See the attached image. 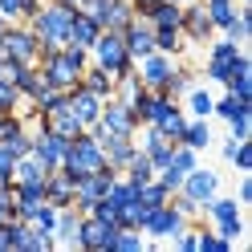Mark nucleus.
<instances>
[{
	"label": "nucleus",
	"instance_id": "nucleus-49",
	"mask_svg": "<svg viewBox=\"0 0 252 252\" xmlns=\"http://www.w3.org/2000/svg\"><path fill=\"white\" fill-rule=\"evenodd\" d=\"M236 199H240V208H244V203H252V171H244V179H240V195H236Z\"/></svg>",
	"mask_w": 252,
	"mask_h": 252
},
{
	"label": "nucleus",
	"instance_id": "nucleus-15",
	"mask_svg": "<svg viewBox=\"0 0 252 252\" xmlns=\"http://www.w3.org/2000/svg\"><path fill=\"white\" fill-rule=\"evenodd\" d=\"M122 41H126V53H130V61L147 57V53L155 49V29H151V21H147V17H134L130 25L122 29Z\"/></svg>",
	"mask_w": 252,
	"mask_h": 252
},
{
	"label": "nucleus",
	"instance_id": "nucleus-52",
	"mask_svg": "<svg viewBox=\"0 0 252 252\" xmlns=\"http://www.w3.org/2000/svg\"><path fill=\"white\" fill-rule=\"evenodd\" d=\"M4 29H8V21H4V17H0V37H4Z\"/></svg>",
	"mask_w": 252,
	"mask_h": 252
},
{
	"label": "nucleus",
	"instance_id": "nucleus-21",
	"mask_svg": "<svg viewBox=\"0 0 252 252\" xmlns=\"http://www.w3.org/2000/svg\"><path fill=\"white\" fill-rule=\"evenodd\" d=\"M130 21H134V4H130V0H106L102 12H98V25L102 29H114V33H122Z\"/></svg>",
	"mask_w": 252,
	"mask_h": 252
},
{
	"label": "nucleus",
	"instance_id": "nucleus-8",
	"mask_svg": "<svg viewBox=\"0 0 252 252\" xmlns=\"http://www.w3.org/2000/svg\"><path fill=\"white\" fill-rule=\"evenodd\" d=\"M183 224H191V220H183L171 203H159V208H147V220H143V236L151 240H171Z\"/></svg>",
	"mask_w": 252,
	"mask_h": 252
},
{
	"label": "nucleus",
	"instance_id": "nucleus-4",
	"mask_svg": "<svg viewBox=\"0 0 252 252\" xmlns=\"http://www.w3.org/2000/svg\"><path fill=\"white\" fill-rule=\"evenodd\" d=\"M90 61L102 65L106 73H114V77L134 69L130 53H126V41H122V33H114V29H102V33H98V41L90 45Z\"/></svg>",
	"mask_w": 252,
	"mask_h": 252
},
{
	"label": "nucleus",
	"instance_id": "nucleus-41",
	"mask_svg": "<svg viewBox=\"0 0 252 252\" xmlns=\"http://www.w3.org/2000/svg\"><path fill=\"white\" fill-rule=\"evenodd\" d=\"M228 94H236L240 102H252V73H244V69H236L232 77H228V86H224Z\"/></svg>",
	"mask_w": 252,
	"mask_h": 252
},
{
	"label": "nucleus",
	"instance_id": "nucleus-31",
	"mask_svg": "<svg viewBox=\"0 0 252 252\" xmlns=\"http://www.w3.org/2000/svg\"><path fill=\"white\" fill-rule=\"evenodd\" d=\"M203 8H208L212 29H220V33H224V29L232 25V17L240 12V4H236V0H203Z\"/></svg>",
	"mask_w": 252,
	"mask_h": 252
},
{
	"label": "nucleus",
	"instance_id": "nucleus-42",
	"mask_svg": "<svg viewBox=\"0 0 252 252\" xmlns=\"http://www.w3.org/2000/svg\"><path fill=\"white\" fill-rule=\"evenodd\" d=\"M90 216H94V220H102V224H110V228H118V224H122V212H118V208H114V203H110L106 195H102V199L90 208Z\"/></svg>",
	"mask_w": 252,
	"mask_h": 252
},
{
	"label": "nucleus",
	"instance_id": "nucleus-19",
	"mask_svg": "<svg viewBox=\"0 0 252 252\" xmlns=\"http://www.w3.org/2000/svg\"><path fill=\"white\" fill-rule=\"evenodd\" d=\"M151 126H155L163 138L179 143V138H183V126H187V110H183V102H167V110H163V114L155 118Z\"/></svg>",
	"mask_w": 252,
	"mask_h": 252
},
{
	"label": "nucleus",
	"instance_id": "nucleus-36",
	"mask_svg": "<svg viewBox=\"0 0 252 252\" xmlns=\"http://www.w3.org/2000/svg\"><path fill=\"white\" fill-rule=\"evenodd\" d=\"M167 167L175 171V175H187V171H195V167H199V151L175 143V151H171V163H167Z\"/></svg>",
	"mask_w": 252,
	"mask_h": 252
},
{
	"label": "nucleus",
	"instance_id": "nucleus-7",
	"mask_svg": "<svg viewBox=\"0 0 252 252\" xmlns=\"http://www.w3.org/2000/svg\"><path fill=\"white\" fill-rule=\"evenodd\" d=\"M240 53H244V45H236V41H228V37L212 41L208 61H203V73H208V82L224 90V86H228V77H232V69H236V57H240Z\"/></svg>",
	"mask_w": 252,
	"mask_h": 252
},
{
	"label": "nucleus",
	"instance_id": "nucleus-23",
	"mask_svg": "<svg viewBox=\"0 0 252 252\" xmlns=\"http://www.w3.org/2000/svg\"><path fill=\"white\" fill-rule=\"evenodd\" d=\"M82 86H86L90 94H98L102 102H106V98H114V73H106L102 65H94V61L82 69Z\"/></svg>",
	"mask_w": 252,
	"mask_h": 252
},
{
	"label": "nucleus",
	"instance_id": "nucleus-48",
	"mask_svg": "<svg viewBox=\"0 0 252 252\" xmlns=\"http://www.w3.org/2000/svg\"><path fill=\"white\" fill-rule=\"evenodd\" d=\"M102 4H106V0H77V12H86V17H94V21H98Z\"/></svg>",
	"mask_w": 252,
	"mask_h": 252
},
{
	"label": "nucleus",
	"instance_id": "nucleus-37",
	"mask_svg": "<svg viewBox=\"0 0 252 252\" xmlns=\"http://www.w3.org/2000/svg\"><path fill=\"white\" fill-rule=\"evenodd\" d=\"M167 199H171V191H167L159 179L138 183V203H143V208H159V203H167Z\"/></svg>",
	"mask_w": 252,
	"mask_h": 252
},
{
	"label": "nucleus",
	"instance_id": "nucleus-20",
	"mask_svg": "<svg viewBox=\"0 0 252 252\" xmlns=\"http://www.w3.org/2000/svg\"><path fill=\"white\" fill-rule=\"evenodd\" d=\"M45 199H49L53 208H73V179L61 167L45 175Z\"/></svg>",
	"mask_w": 252,
	"mask_h": 252
},
{
	"label": "nucleus",
	"instance_id": "nucleus-14",
	"mask_svg": "<svg viewBox=\"0 0 252 252\" xmlns=\"http://www.w3.org/2000/svg\"><path fill=\"white\" fill-rule=\"evenodd\" d=\"M179 191L191 195L199 208H203V203L220 191V175H216V171H208V167H195V171H187V175H183V187H179Z\"/></svg>",
	"mask_w": 252,
	"mask_h": 252
},
{
	"label": "nucleus",
	"instance_id": "nucleus-39",
	"mask_svg": "<svg viewBox=\"0 0 252 252\" xmlns=\"http://www.w3.org/2000/svg\"><path fill=\"white\" fill-rule=\"evenodd\" d=\"M122 175H126V179H134V183H147V179H155V163L147 159L143 151H138L134 159L126 163V171H122Z\"/></svg>",
	"mask_w": 252,
	"mask_h": 252
},
{
	"label": "nucleus",
	"instance_id": "nucleus-38",
	"mask_svg": "<svg viewBox=\"0 0 252 252\" xmlns=\"http://www.w3.org/2000/svg\"><path fill=\"white\" fill-rule=\"evenodd\" d=\"M248 33H252V12H248V8H240V12L232 17V25L224 29V37H228V41H236V45H244V41H248Z\"/></svg>",
	"mask_w": 252,
	"mask_h": 252
},
{
	"label": "nucleus",
	"instance_id": "nucleus-32",
	"mask_svg": "<svg viewBox=\"0 0 252 252\" xmlns=\"http://www.w3.org/2000/svg\"><path fill=\"white\" fill-rule=\"evenodd\" d=\"M37 8H41V0H0V17H4L8 25H21V21H29Z\"/></svg>",
	"mask_w": 252,
	"mask_h": 252
},
{
	"label": "nucleus",
	"instance_id": "nucleus-46",
	"mask_svg": "<svg viewBox=\"0 0 252 252\" xmlns=\"http://www.w3.org/2000/svg\"><path fill=\"white\" fill-rule=\"evenodd\" d=\"M12 163H17V155L8 151V143H0V179H12Z\"/></svg>",
	"mask_w": 252,
	"mask_h": 252
},
{
	"label": "nucleus",
	"instance_id": "nucleus-43",
	"mask_svg": "<svg viewBox=\"0 0 252 252\" xmlns=\"http://www.w3.org/2000/svg\"><path fill=\"white\" fill-rule=\"evenodd\" d=\"M167 203H171V208H175L183 220H195V216H203V208H199V203H195L191 195H183V191H171V199H167Z\"/></svg>",
	"mask_w": 252,
	"mask_h": 252
},
{
	"label": "nucleus",
	"instance_id": "nucleus-12",
	"mask_svg": "<svg viewBox=\"0 0 252 252\" xmlns=\"http://www.w3.org/2000/svg\"><path fill=\"white\" fill-rule=\"evenodd\" d=\"M183 37H187V45H203V41H212L216 37V29H212V21H208V8H203V0H191V4H183Z\"/></svg>",
	"mask_w": 252,
	"mask_h": 252
},
{
	"label": "nucleus",
	"instance_id": "nucleus-55",
	"mask_svg": "<svg viewBox=\"0 0 252 252\" xmlns=\"http://www.w3.org/2000/svg\"><path fill=\"white\" fill-rule=\"evenodd\" d=\"M0 126H4V114H0Z\"/></svg>",
	"mask_w": 252,
	"mask_h": 252
},
{
	"label": "nucleus",
	"instance_id": "nucleus-29",
	"mask_svg": "<svg viewBox=\"0 0 252 252\" xmlns=\"http://www.w3.org/2000/svg\"><path fill=\"white\" fill-rule=\"evenodd\" d=\"M77 224H82V212H77V208H57L53 240H57V244H73V240H77Z\"/></svg>",
	"mask_w": 252,
	"mask_h": 252
},
{
	"label": "nucleus",
	"instance_id": "nucleus-1",
	"mask_svg": "<svg viewBox=\"0 0 252 252\" xmlns=\"http://www.w3.org/2000/svg\"><path fill=\"white\" fill-rule=\"evenodd\" d=\"M73 12H77V8H73V4H65V0H41V8L25 21V25L37 33L41 53H45V49H61V45H69Z\"/></svg>",
	"mask_w": 252,
	"mask_h": 252
},
{
	"label": "nucleus",
	"instance_id": "nucleus-33",
	"mask_svg": "<svg viewBox=\"0 0 252 252\" xmlns=\"http://www.w3.org/2000/svg\"><path fill=\"white\" fill-rule=\"evenodd\" d=\"M155 49H159V53H171V57H179V53L187 49L183 29H155Z\"/></svg>",
	"mask_w": 252,
	"mask_h": 252
},
{
	"label": "nucleus",
	"instance_id": "nucleus-5",
	"mask_svg": "<svg viewBox=\"0 0 252 252\" xmlns=\"http://www.w3.org/2000/svg\"><path fill=\"white\" fill-rule=\"evenodd\" d=\"M203 216H208V224L224 236V240H240L244 236V220H240V199H232V195H212L208 203H203Z\"/></svg>",
	"mask_w": 252,
	"mask_h": 252
},
{
	"label": "nucleus",
	"instance_id": "nucleus-40",
	"mask_svg": "<svg viewBox=\"0 0 252 252\" xmlns=\"http://www.w3.org/2000/svg\"><path fill=\"white\" fill-rule=\"evenodd\" d=\"M21 102H25V94H21L17 86H12V82H0V114H17Z\"/></svg>",
	"mask_w": 252,
	"mask_h": 252
},
{
	"label": "nucleus",
	"instance_id": "nucleus-11",
	"mask_svg": "<svg viewBox=\"0 0 252 252\" xmlns=\"http://www.w3.org/2000/svg\"><path fill=\"white\" fill-rule=\"evenodd\" d=\"M98 126L106 134H134L138 130V118H134V110L118 102V98H106L102 102V114H98Z\"/></svg>",
	"mask_w": 252,
	"mask_h": 252
},
{
	"label": "nucleus",
	"instance_id": "nucleus-3",
	"mask_svg": "<svg viewBox=\"0 0 252 252\" xmlns=\"http://www.w3.org/2000/svg\"><path fill=\"white\" fill-rule=\"evenodd\" d=\"M98 167H106V155H102L98 138H94L90 130H82L77 138H69L65 159H61V171H65L69 179H82V175H90V171H98Z\"/></svg>",
	"mask_w": 252,
	"mask_h": 252
},
{
	"label": "nucleus",
	"instance_id": "nucleus-47",
	"mask_svg": "<svg viewBox=\"0 0 252 252\" xmlns=\"http://www.w3.org/2000/svg\"><path fill=\"white\" fill-rule=\"evenodd\" d=\"M12 220V183L0 187V224H8Z\"/></svg>",
	"mask_w": 252,
	"mask_h": 252
},
{
	"label": "nucleus",
	"instance_id": "nucleus-30",
	"mask_svg": "<svg viewBox=\"0 0 252 252\" xmlns=\"http://www.w3.org/2000/svg\"><path fill=\"white\" fill-rule=\"evenodd\" d=\"M195 86V77H191V69H187V65H179V61H175V69H171V77H167V82L159 86V94H167V98H183V94L187 90H191Z\"/></svg>",
	"mask_w": 252,
	"mask_h": 252
},
{
	"label": "nucleus",
	"instance_id": "nucleus-34",
	"mask_svg": "<svg viewBox=\"0 0 252 252\" xmlns=\"http://www.w3.org/2000/svg\"><path fill=\"white\" fill-rule=\"evenodd\" d=\"M248 106H252V102H240L236 94H228V90H224V94H220V98L212 102V118H220V122H232V118L240 114V110H248Z\"/></svg>",
	"mask_w": 252,
	"mask_h": 252
},
{
	"label": "nucleus",
	"instance_id": "nucleus-35",
	"mask_svg": "<svg viewBox=\"0 0 252 252\" xmlns=\"http://www.w3.org/2000/svg\"><path fill=\"white\" fill-rule=\"evenodd\" d=\"M143 248V232L138 228H114L110 236V252H138Z\"/></svg>",
	"mask_w": 252,
	"mask_h": 252
},
{
	"label": "nucleus",
	"instance_id": "nucleus-27",
	"mask_svg": "<svg viewBox=\"0 0 252 252\" xmlns=\"http://www.w3.org/2000/svg\"><path fill=\"white\" fill-rule=\"evenodd\" d=\"M45 175H49V167L41 159H33V155H21L12 163V183H45Z\"/></svg>",
	"mask_w": 252,
	"mask_h": 252
},
{
	"label": "nucleus",
	"instance_id": "nucleus-9",
	"mask_svg": "<svg viewBox=\"0 0 252 252\" xmlns=\"http://www.w3.org/2000/svg\"><path fill=\"white\" fill-rule=\"evenodd\" d=\"M171 69H175V57H171V53H159V49H151L147 57L134 61V73H138V82H143L147 90H159L167 77H171Z\"/></svg>",
	"mask_w": 252,
	"mask_h": 252
},
{
	"label": "nucleus",
	"instance_id": "nucleus-13",
	"mask_svg": "<svg viewBox=\"0 0 252 252\" xmlns=\"http://www.w3.org/2000/svg\"><path fill=\"white\" fill-rule=\"evenodd\" d=\"M110 236H114V228L102 224V220L94 216H82V224H77V240L73 248H90V252H110Z\"/></svg>",
	"mask_w": 252,
	"mask_h": 252
},
{
	"label": "nucleus",
	"instance_id": "nucleus-50",
	"mask_svg": "<svg viewBox=\"0 0 252 252\" xmlns=\"http://www.w3.org/2000/svg\"><path fill=\"white\" fill-rule=\"evenodd\" d=\"M0 252H12V228L0 224Z\"/></svg>",
	"mask_w": 252,
	"mask_h": 252
},
{
	"label": "nucleus",
	"instance_id": "nucleus-2",
	"mask_svg": "<svg viewBox=\"0 0 252 252\" xmlns=\"http://www.w3.org/2000/svg\"><path fill=\"white\" fill-rule=\"evenodd\" d=\"M90 65V49L82 45H61V49H45L37 57V69L45 73V82L57 90H73L82 82V69Z\"/></svg>",
	"mask_w": 252,
	"mask_h": 252
},
{
	"label": "nucleus",
	"instance_id": "nucleus-26",
	"mask_svg": "<svg viewBox=\"0 0 252 252\" xmlns=\"http://www.w3.org/2000/svg\"><path fill=\"white\" fill-rule=\"evenodd\" d=\"M212 102H216V94L212 90H203V86H191L183 94V110H187V118H212Z\"/></svg>",
	"mask_w": 252,
	"mask_h": 252
},
{
	"label": "nucleus",
	"instance_id": "nucleus-28",
	"mask_svg": "<svg viewBox=\"0 0 252 252\" xmlns=\"http://www.w3.org/2000/svg\"><path fill=\"white\" fill-rule=\"evenodd\" d=\"M106 199L114 203V208H130V203H138V183L134 179H126V175H114V183L106 187Z\"/></svg>",
	"mask_w": 252,
	"mask_h": 252
},
{
	"label": "nucleus",
	"instance_id": "nucleus-53",
	"mask_svg": "<svg viewBox=\"0 0 252 252\" xmlns=\"http://www.w3.org/2000/svg\"><path fill=\"white\" fill-rule=\"evenodd\" d=\"M175 4H191V0H175Z\"/></svg>",
	"mask_w": 252,
	"mask_h": 252
},
{
	"label": "nucleus",
	"instance_id": "nucleus-45",
	"mask_svg": "<svg viewBox=\"0 0 252 252\" xmlns=\"http://www.w3.org/2000/svg\"><path fill=\"white\" fill-rule=\"evenodd\" d=\"M232 167H240V171H252V143L244 138L240 147H236V155H232Z\"/></svg>",
	"mask_w": 252,
	"mask_h": 252
},
{
	"label": "nucleus",
	"instance_id": "nucleus-24",
	"mask_svg": "<svg viewBox=\"0 0 252 252\" xmlns=\"http://www.w3.org/2000/svg\"><path fill=\"white\" fill-rule=\"evenodd\" d=\"M98 33H102V25L94 21V17H86V12H73V25H69V45H82V49H90V45L98 41Z\"/></svg>",
	"mask_w": 252,
	"mask_h": 252
},
{
	"label": "nucleus",
	"instance_id": "nucleus-18",
	"mask_svg": "<svg viewBox=\"0 0 252 252\" xmlns=\"http://www.w3.org/2000/svg\"><path fill=\"white\" fill-rule=\"evenodd\" d=\"M37 126H45V130H53V134H61V138H77V134L86 130V126L73 118V110H69V106L49 110V114H37Z\"/></svg>",
	"mask_w": 252,
	"mask_h": 252
},
{
	"label": "nucleus",
	"instance_id": "nucleus-44",
	"mask_svg": "<svg viewBox=\"0 0 252 252\" xmlns=\"http://www.w3.org/2000/svg\"><path fill=\"white\" fill-rule=\"evenodd\" d=\"M228 130H232V138H240V143H244V138L252 134V106H248V110H240V114L228 122Z\"/></svg>",
	"mask_w": 252,
	"mask_h": 252
},
{
	"label": "nucleus",
	"instance_id": "nucleus-22",
	"mask_svg": "<svg viewBox=\"0 0 252 252\" xmlns=\"http://www.w3.org/2000/svg\"><path fill=\"white\" fill-rule=\"evenodd\" d=\"M147 21H151V29H179L183 25V4H175V0H155L147 8Z\"/></svg>",
	"mask_w": 252,
	"mask_h": 252
},
{
	"label": "nucleus",
	"instance_id": "nucleus-25",
	"mask_svg": "<svg viewBox=\"0 0 252 252\" xmlns=\"http://www.w3.org/2000/svg\"><path fill=\"white\" fill-rule=\"evenodd\" d=\"M179 143L191 147V151H208V147H212V122H208V118H187Z\"/></svg>",
	"mask_w": 252,
	"mask_h": 252
},
{
	"label": "nucleus",
	"instance_id": "nucleus-17",
	"mask_svg": "<svg viewBox=\"0 0 252 252\" xmlns=\"http://www.w3.org/2000/svg\"><path fill=\"white\" fill-rule=\"evenodd\" d=\"M102 155H106V167H114L118 175H122L126 163L138 155V147H134L130 134H106V138H102Z\"/></svg>",
	"mask_w": 252,
	"mask_h": 252
},
{
	"label": "nucleus",
	"instance_id": "nucleus-6",
	"mask_svg": "<svg viewBox=\"0 0 252 252\" xmlns=\"http://www.w3.org/2000/svg\"><path fill=\"white\" fill-rule=\"evenodd\" d=\"M0 57H4V61H21V65H37V57H41L37 33L25 21L21 25H8L4 37H0Z\"/></svg>",
	"mask_w": 252,
	"mask_h": 252
},
{
	"label": "nucleus",
	"instance_id": "nucleus-10",
	"mask_svg": "<svg viewBox=\"0 0 252 252\" xmlns=\"http://www.w3.org/2000/svg\"><path fill=\"white\" fill-rule=\"evenodd\" d=\"M65 147H69V138H61V134H53V130H45V126H37V130H33V147H29V155H33V159H41L49 171H57L61 159H65Z\"/></svg>",
	"mask_w": 252,
	"mask_h": 252
},
{
	"label": "nucleus",
	"instance_id": "nucleus-51",
	"mask_svg": "<svg viewBox=\"0 0 252 252\" xmlns=\"http://www.w3.org/2000/svg\"><path fill=\"white\" fill-rule=\"evenodd\" d=\"M236 147H240V138H232V134H228V143H224V147H220V155H224V159L232 163V155H236Z\"/></svg>",
	"mask_w": 252,
	"mask_h": 252
},
{
	"label": "nucleus",
	"instance_id": "nucleus-16",
	"mask_svg": "<svg viewBox=\"0 0 252 252\" xmlns=\"http://www.w3.org/2000/svg\"><path fill=\"white\" fill-rule=\"evenodd\" d=\"M65 94H69V110H73V118L90 130V126L98 122V114H102V98H98V94H90L82 82H77L73 90H65Z\"/></svg>",
	"mask_w": 252,
	"mask_h": 252
},
{
	"label": "nucleus",
	"instance_id": "nucleus-54",
	"mask_svg": "<svg viewBox=\"0 0 252 252\" xmlns=\"http://www.w3.org/2000/svg\"><path fill=\"white\" fill-rule=\"evenodd\" d=\"M65 4H73V8H77V0H65Z\"/></svg>",
	"mask_w": 252,
	"mask_h": 252
}]
</instances>
